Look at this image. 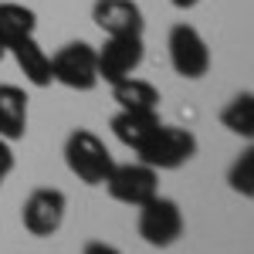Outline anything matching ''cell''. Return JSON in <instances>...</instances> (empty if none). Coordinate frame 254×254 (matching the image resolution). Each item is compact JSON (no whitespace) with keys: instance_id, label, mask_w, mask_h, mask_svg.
<instances>
[{"instance_id":"cell-3","label":"cell","mask_w":254,"mask_h":254,"mask_svg":"<svg viewBox=\"0 0 254 254\" xmlns=\"http://www.w3.org/2000/svg\"><path fill=\"white\" fill-rule=\"evenodd\" d=\"M51 75L71 92H92L98 85V55L88 41H71L51 55Z\"/></svg>"},{"instance_id":"cell-16","label":"cell","mask_w":254,"mask_h":254,"mask_svg":"<svg viewBox=\"0 0 254 254\" xmlns=\"http://www.w3.org/2000/svg\"><path fill=\"white\" fill-rule=\"evenodd\" d=\"M227 183H231L234 193L254 196V149H244V153L231 163V170H227Z\"/></svg>"},{"instance_id":"cell-4","label":"cell","mask_w":254,"mask_h":254,"mask_svg":"<svg viewBox=\"0 0 254 254\" xmlns=\"http://www.w3.org/2000/svg\"><path fill=\"white\" fill-rule=\"evenodd\" d=\"M139 210V237L149 244V248H173L176 241L183 237V210L180 203L170 196H153L146 200Z\"/></svg>"},{"instance_id":"cell-19","label":"cell","mask_w":254,"mask_h":254,"mask_svg":"<svg viewBox=\"0 0 254 254\" xmlns=\"http://www.w3.org/2000/svg\"><path fill=\"white\" fill-rule=\"evenodd\" d=\"M170 3H173L176 10H190V7H196L200 0H170Z\"/></svg>"},{"instance_id":"cell-9","label":"cell","mask_w":254,"mask_h":254,"mask_svg":"<svg viewBox=\"0 0 254 254\" xmlns=\"http://www.w3.org/2000/svg\"><path fill=\"white\" fill-rule=\"evenodd\" d=\"M92 20L105 38H126V34H142L146 20L142 7L136 0H95L92 3Z\"/></svg>"},{"instance_id":"cell-12","label":"cell","mask_w":254,"mask_h":254,"mask_svg":"<svg viewBox=\"0 0 254 254\" xmlns=\"http://www.w3.org/2000/svg\"><path fill=\"white\" fill-rule=\"evenodd\" d=\"M156 126H159V112H129V109H119L116 116H112V122H109L112 136H116L122 146H129L132 153L149 139V132H153Z\"/></svg>"},{"instance_id":"cell-18","label":"cell","mask_w":254,"mask_h":254,"mask_svg":"<svg viewBox=\"0 0 254 254\" xmlns=\"http://www.w3.org/2000/svg\"><path fill=\"white\" fill-rule=\"evenodd\" d=\"M81 254H122V251H119L116 244H105V241H88L81 248Z\"/></svg>"},{"instance_id":"cell-13","label":"cell","mask_w":254,"mask_h":254,"mask_svg":"<svg viewBox=\"0 0 254 254\" xmlns=\"http://www.w3.org/2000/svg\"><path fill=\"white\" fill-rule=\"evenodd\" d=\"M112 98L119 109H129V112H159V88L146 78H136V75L116 81Z\"/></svg>"},{"instance_id":"cell-20","label":"cell","mask_w":254,"mask_h":254,"mask_svg":"<svg viewBox=\"0 0 254 254\" xmlns=\"http://www.w3.org/2000/svg\"><path fill=\"white\" fill-rule=\"evenodd\" d=\"M3 55H7V44H3V41H0V61H3Z\"/></svg>"},{"instance_id":"cell-2","label":"cell","mask_w":254,"mask_h":254,"mask_svg":"<svg viewBox=\"0 0 254 254\" xmlns=\"http://www.w3.org/2000/svg\"><path fill=\"white\" fill-rule=\"evenodd\" d=\"M196 149H200V142H196V136L190 129L159 122L149 132V139L136 149V156H139V163H146L156 173H163V170H180L183 163H190L196 156Z\"/></svg>"},{"instance_id":"cell-8","label":"cell","mask_w":254,"mask_h":254,"mask_svg":"<svg viewBox=\"0 0 254 254\" xmlns=\"http://www.w3.org/2000/svg\"><path fill=\"white\" fill-rule=\"evenodd\" d=\"M98 55V81L116 85V81L136 75L146 61V44L142 34H126V38H105L102 48H95Z\"/></svg>"},{"instance_id":"cell-11","label":"cell","mask_w":254,"mask_h":254,"mask_svg":"<svg viewBox=\"0 0 254 254\" xmlns=\"http://www.w3.org/2000/svg\"><path fill=\"white\" fill-rule=\"evenodd\" d=\"M27 136V95L17 85H0V139L17 142Z\"/></svg>"},{"instance_id":"cell-17","label":"cell","mask_w":254,"mask_h":254,"mask_svg":"<svg viewBox=\"0 0 254 254\" xmlns=\"http://www.w3.org/2000/svg\"><path fill=\"white\" fill-rule=\"evenodd\" d=\"M10 173H14V142L0 139V187H3V180Z\"/></svg>"},{"instance_id":"cell-10","label":"cell","mask_w":254,"mask_h":254,"mask_svg":"<svg viewBox=\"0 0 254 254\" xmlns=\"http://www.w3.org/2000/svg\"><path fill=\"white\" fill-rule=\"evenodd\" d=\"M7 51L14 55L17 68L24 71V78L31 81L34 88H48V85H55V75H51V55L38 44L34 34H31V38L14 41V44H7Z\"/></svg>"},{"instance_id":"cell-7","label":"cell","mask_w":254,"mask_h":254,"mask_svg":"<svg viewBox=\"0 0 254 254\" xmlns=\"http://www.w3.org/2000/svg\"><path fill=\"white\" fill-rule=\"evenodd\" d=\"M109 196L116 203H126V207H142L146 200H153L159 193V173L146 163H122V166H112L109 180L102 183Z\"/></svg>"},{"instance_id":"cell-5","label":"cell","mask_w":254,"mask_h":254,"mask_svg":"<svg viewBox=\"0 0 254 254\" xmlns=\"http://www.w3.org/2000/svg\"><path fill=\"white\" fill-rule=\"evenodd\" d=\"M166 51H170V64L180 78L196 81L210 71V48L193 24H173V31L166 38Z\"/></svg>"},{"instance_id":"cell-15","label":"cell","mask_w":254,"mask_h":254,"mask_svg":"<svg viewBox=\"0 0 254 254\" xmlns=\"http://www.w3.org/2000/svg\"><path fill=\"white\" fill-rule=\"evenodd\" d=\"M220 122H224V129H231L234 136L251 139L254 136V95L251 92H241V95L231 98V102L220 109Z\"/></svg>"},{"instance_id":"cell-14","label":"cell","mask_w":254,"mask_h":254,"mask_svg":"<svg viewBox=\"0 0 254 254\" xmlns=\"http://www.w3.org/2000/svg\"><path fill=\"white\" fill-rule=\"evenodd\" d=\"M38 31V14L24 3H14V0H3L0 3V41L3 44H14L20 38H31Z\"/></svg>"},{"instance_id":"cell-1","label":"cell","mask_w":254,"mask_h":254,"mask_svg":"<svg viewBox=\"0 0 254 254\" xmlns=\"http://www.w3.org/2000/svg\"><path fill=\"white\" fill-rule=\"evenodd\" d=\"M64 166L71 170V176H78L85 187H102L116 159L109 153V146L92 132V129H71V136L64 139Z\"/></svg>"},{"instance_id":"cell-6","label":"cell","mask_w":254,"mask_h":254,"mask_svg":"<svg viewBox=\"0 0 254 254\" xmlns=\"http://www.w3.org/2000/svg\"><path fill=\"white\" fill-rule=\"evenodd\" d=\"M64 214H68V196L58 187H38L27 193L20 207V224L31 237H51L61 231Z\"/></svg>"}]
</instances>
